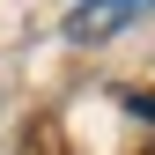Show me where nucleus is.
I'll return each mask as SVG.
<instances>
[{
    "instance_id": "obj_1",
    "label": "nucleus",
    "mask_w": 155,
    "mask_h": 155,
    "mask_svg": "<svg viewBox=\"0 0 155 155\" xmlns=\"http://www.w3.org/2000/svg\"><path fill=\"white\" fill-rule=\"evenodd\" d=\"M140 15H155V0H89V8L67 15V37H74V45H104V37L133 30Z\"/></svg>"
}]
</instances>
